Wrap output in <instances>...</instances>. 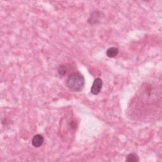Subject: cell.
<instances>
[{
    "label": "cell",
    "instance_id": "52a82bcc",
    "mask_svg": "<svg viewBox=\"0 0 162 162\" xmlns=\"http://www.w3.org/2000/svg\"><path fill=\"white\" fill-rule=\"evenodd\" d=\"M58 72L60 76H64L66 72V68L64 65H61L58 66Z\"/></svg>",
    "mask_w": 162,
    "mask_h": 162
},
{
    "label": "cell",
    "instance_id": "3957f363",
    "mask_svg": "<svg viewBox=\"0 0 162 162\" xmlns=\"http://www.w3.org/2000/svg\"><path fill=\"white\" fill-rule=\"evenodd\" d=\"M44 141V137L41 134L35 135L32 139V145L35 148L41 147Z\"/></svg>",
    "mask_w": 162,
    "mask_h": 162
},
{
    "label": "cell",
    "instance_id": "5b68a950",
    "mask_svg": "<svg viewBox=\"0 0 162 162\" xmlns=\"http://www.w3.org/2000/svg\"><path fill=\"white\" fill-rule=\"evenodd\" d=\"M119 50L116 47H111L106 50V56L108 58H114L118 55Z\"/></svg>",
    "mask_w": 162,
    "mask_h": 162
},
{
    "label": "cell",
    "instance_id": "7a4b0ae2",
    "mask_svg": "<svg viewBox=\"0 0 162 162\" xmlns=\"http://www.w3.org/2000/svg\"><path fill=\"white\" fill-rule=\"evenodd\" d=\"M103 87V81L100 78H96L95 79L91 89V92L94 95H98L101 92Z\"/></svg>",
    "mask_w": 162,
    "mask_h": 162
},
{
    "label": "cell",
    "instance_id": "8992f818",
    "mask_svg": "<svg viewBox=\"0 0 162 162\" xmlns=\"http://www.w3.org/2000/svg\"><path fill=\"white\" fill-rule=\"evenodd\" d=\"M125 160L127 162H137L140 161V159H139V157L137 154L132 153H130L127 156Z\"/></svg>",
    "mask_w": 162,
    "mask_h": 162
},
{
    "label": "cell",
    "instance_id": "6da1fadb",
    "mask_svg": "<svg viewBox=\"0 0 162 162\" xmlns=\"http://www.w3.org/2000/svg\"><path fill=\"white\" fill-rule=\"evenodd\" d=\"M67 87L72 92H80L85 85V79L82 74L76 72L71 74L66 81Z\"/></svg>",
    "mask_w": 162,
    "mask_h": 162
},
{
    "label": "cell",
    "instance_id": "277c9868",
    "mask_svg": "<svg viewBox=\"0 0 162 162\" xmlns=\"http://www.w3.org/2000/svg\"><path fill=\"white\" fill-rule=\"evenodd\" d=\"M100 12L98 11H95L92 12L89 19H88V22L90 24H98V22L100 21Z\"/></svg>",
    "mask_w": 162,
    "mask_h": 162
}]
</instances>
